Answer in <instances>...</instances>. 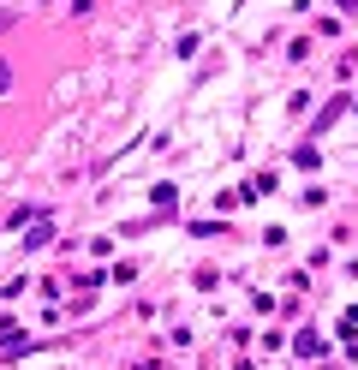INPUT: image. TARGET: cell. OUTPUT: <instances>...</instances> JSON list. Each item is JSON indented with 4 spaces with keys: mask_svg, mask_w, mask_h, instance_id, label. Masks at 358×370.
Instances as JSON below:
<instances>
[{
    "mask_svg": "<svg viewBox=\"0 0 358 370\" xmlns=\"http://www.w3.org/2000/svg\"><path fill=\"white\" fill-rule=\"evenodd\" d=\"M6 84H12V72H6V60H0V90H6Z\"/></svg>",
    "mask_w": 358,
    "mask_h": 370,
    "instance_id": "obj_1",
    "label": "cell"
}]
</instances>
